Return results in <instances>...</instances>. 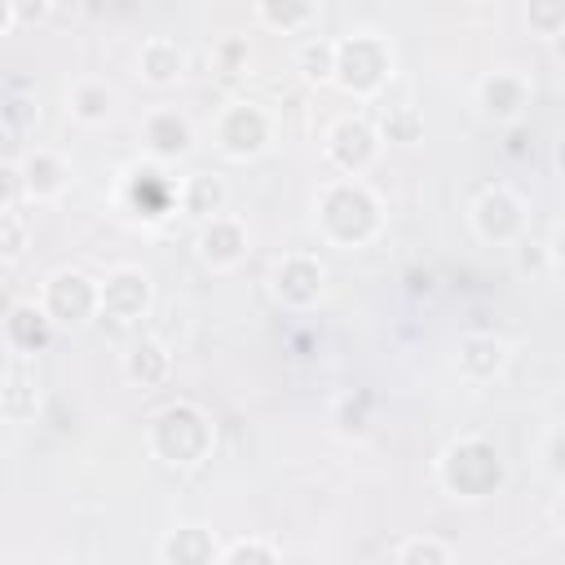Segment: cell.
Returning <instances> with one entry per match:
<instances>
[{"label": "cell", "instance_id": "6da1fadb", "mask_svg": "<svg viewBox=\"0 0 565 565\" xmlns=\"http://www.w3.org/2000/svg\"><path fill=\"white\" fill-rule=\"evenodd\" d=\"M313 230L340 252L366 247L384 230V203L362 177H327L313 194Z\"/></svg>", "mask_w": 565, "mask_h": 565}, {"label": "cell", "instance_id": "7a4b0ae2", "mask_svg": "<svg viewBox=\"0 0 565 565\" xmlns=\"http://www.w3.org/2000/svg\"><path fill=\"white\" fill-rule=\"evenodd\" d=\"M508 481V468H503V455L490 437L481 433H463L455 437L441 455H437V486L459 499V503H481L490 499L494 490H503Z\"/></svg>", "mask_w": 565, "mask_h": 565}, {"label": "cell", "instance_id": "3957f363", "mask_svg": "<svg viewBox=\"0 0 565 565\" xmlns=\"http://www.w3.org/2000/svg\"><path fill=\"white\" fill-rule=\"evenodd\" d=\"M146 446L159 463L168 468H199L212 446H216V428H212V415L190 402V397H177L168 402L154 419H150V433H146Z\"/></svg>", "mask_w": 565, "mask_h": 565}, {"label": "cell", "instance_id": "277c9868", "mask_svg": "<svg viewBox=\"0 0 565 565\" xmlns=\"http://www.w3.org/2000/svg\"><path fill=\"white\" fill-rule=\"evenodd\" d=\"M397 75V49L380 31H353L335 40V71L331 84L358 102H371Z\"/></svg>", "mask_w": 565, "mask_h": 565}, {"label": "cell", "instance_id": "5b68a950", "mask_svg": "<svg viewBox=\"0 0 565 565\" xmlns=\"http://www.w3.org/2000/svg\"><path fill=\"white\" fill-rule=\"evenodd\" d=\"M212 146L230 163H256L274 146V115L252 97H234L212 119Z\"/></svg>", "mask_w": 565, "mask_h": 565}, {"label": "cell", "instance_id": "8992f818", "mask_svg": "<svg viewBox=\"0 0 565 565\" xmlns=\"http://www.w3.org/2000/svg\"><path fill=\"white\" fill-rule=\"evenodd\" d=\"M384 154V137L366 115H340L322 132V159L335 177H366Z\"/></svg>", "mask_w": 565, "mask_h": 565}, {"label": "cell", "instance_id": "52a82bcc", "mask_svg": "<svg viewBox=\"0 0 565 565\" xmlns=\"http://www.w3.org/2000/svg\"><path fill=\"white\" fill-rule=\"evenodd\" d=\"M468 225L481 243L490 247H512L530 234V212H525V199L508 185H486L472 194L468 203Z\"/></svg>", "mask_w": 565, "mask_h": 565}, {"label": "cell", "instance_id": "ba28073f", "mask_svg": "<svg viewBox=\"0 0 565 565\" xmlns=\"http://www.w3.org/2000/svg\"><path fill=\"white\" fill-rule=\"evenodd\" d=\"M35 305L49 313V322L57 331H75V327H84V322L97 318V278L84 274V269H75V265H62V269H53L40 282Z\"/></svg>", "mask_w": 565, "mask_h": 565}, {"label": "cell", "instance_id": "9c48e42d", "mask_svg": "<svg viewBox=\"0 0 565 565\" xmlns=\"http://www.w3.org/2000/svg\"><path fill=\"white\" fill-rule=\"evenodd\" d=\"M269 296L287 313H309L327 296V265L313 252H287L269 265Z\"/></svg>", "mask_w": 565, "mask_h": 565}, {"label": "cell", "instance_id": "30bf717a", "mask_svg": "<svg viewBox=\"0 0 565 565\" xmlns=\"http://www.w3.org/2000/svg\"><path fill=\"white\" fill-rule=\"evenodd\" d=\"M150 305H154V282L141 265H115L97 278V318L132 327L150 313Z\"/></svg>", "mask_w": 565, "mask_h": 565}, {"label": "cell", "instance_id": "8fae6325", "mask_svg": "<svg viewBox=\"0 0 565 565\" xmlns=\"http://www.w3.org/2000/svg\"><path fill=\"white\" fill-rule=\"evenodd\" d=\"M530 102H534V84H530V75H521L512 66L486 71L477 79V110H481V119H490L499 128H516L530 115Z\"/></svg>", "mask_w": 565, "mask_h": 565}, {"label": "cell", "instance_id": "7c38bea8", "mask_svg": "<svg viewBox=\"0 0 565 565\" xmlns=\"http://www.w3.org/2000/svg\"><path fill=\"white\" fill-rule=\"evenodd\" d=\"M119 203L132 216H168L177 212V177H168V163H128L119 181Z\"/></svg>", "mask_w": 565, "mask_h": 565}, {"label": "cell", "instance_id": "4fadbf2b", "mask_svg": "<svg viewBox=\"0 0 565 565\" xmlns=\"http://www.w3.org/2000/svg\"><path fill=\"white\" fill-rule=\"evenodd\" d=\"M247 247H252V230H247V221H238L230 212H216V216L199 221V230H194V256L212 274L238 269L243 256H247Z\"/></svg>", "mask_w": 565, "mask_h": 565}, {"label": "cell", "instance_id": "5bb4252c", "mask_svg": "<svg viewBox=\"0 0 565 565\" xmlns=\"http://www.w3.org/2000/svg\"><path fill=\"white\" fill-rule=\"evenodd\" d=\"M137 137H141L146 159H154V163H177L194 150V124L177 106H150L137 124Z\"/></svg>", "mask_w": 565, "mask_h": 565}, {"label": "cell", "instance_id": "9a60e30c", "mask_svg": "<svg viewBox=\"0 0 565 565\" xmlns=\"http://www.w3.org/2000/svg\"><path fill=\"white\" fill-rule=\"evenodd\" d=\"M375 110H380V137L384 141H397V146H415L419 137H424V110H419V102H415V84L411 79H402V75H393L375 97Z\"/></svg>", "mask_w": 565, "mask_h": 565}, {"label": "cell", "instance_id": "2e32d148", "mask_svg": "<svg viewBox=\"0 0 565 565\" xmlns=\"http://www.w3.org/2000/svg\"><path fill=\"white\" fill-rule=\"evenodd\" d=\"M71 190V163L53 146H35L18 159V194L26 203H57Z\"/></svg>", "mask_w": 565, "mask_h": 565}, {"label": "cell", "instance_id": "e0dca14e", "mask_svg": "<svg viewBox=\"0 0 565 565\" xmlns=\"http://www.w3.org/2000/svg\"><path fill=\"white\" fill-rule=\"evenodd\" d=\"M512 362V344L494 331H468L455 344V371L468 384H494Z\"/></svg>", "mask_w": 565, "mask_h": 565}, {"label": "cell", "instance_id": "ac0fdd59", "mask_svg": "<svg viewBox=\"0 0 565 565\" xmlns=\"http://www.w3.org/2000/svg\"><path fill=\"white\" fill-rule=\"evenodd\" d=\"M57 335V327L49 322V313L35 305V300H18V305H9V313L0 318V340H4V349L13 353V358H35V353H44L49 349V340Z\"/></svg>", "mask_w": 565, "mask_h": 565}, {"label": "cell", "instance_id": "d6986e66", "mask_svg": "<svg viewBox=\"0 0 565 565\" xmlns=\"http://www.w3.org/2000/svg\"><path fill=\"white\" fill-rule=\"evenodd\" d=\"M185 66H190V53L172 35H146L137 44V75H141V84H150L159 93L177 88L185 79Z\"/></svg>", "mask_w": 565, "mask_h": 565}, {"label": "cell", "instance_id": "ffe728a7", "mask_svg": "<svg viewBox=\"0 0 565 565\" xmlns=\"http://www.w3.org/2000/svg\"><path fill=\"white\" fill-rule=\"evenodd\" d=\"M172 349L159 340V335H137L132 344H128V353H124V380L132 384V388H141V393H154V388H163L168 380H172Z\"/></svg>", "mask_w": 565, "mask_h": 565}, {"label": "cell", "instance_id": "44dd1931", "mask_svg": "<svg viewBox=\"0 0 565 565\" xmlns=\"http://www.w3.org/2000/svg\"><path fill=\"white\" fill-rule=\"evenodd\" d=\"M115 106H119V93H115L106 79H97V75H79V79L66 88V115H71L75 124H84V128L110 124Z\"/></svg>", "mask_w": 565, "mask_h": 565}, {"label": "cell", "instance_id": "7402d4cb", "mask_svg": "<svg viewBox=\"0 0 565 565\" xmlns=\"http://www.w3.org/2000/svg\"><path fill=\"white\" fill-rule=\"evenodd\" d=\"M225 203H230V185L216 172L177 177V212H185L190 221H207V216L225 212Z\"/></svg>", "mask_w": 565, "mask_h": 565}, {"label": "cell", "instance_id": "603a6c76", "mask_svg": "<svg viewBox=\"0 0 565 565\" xmlns=\"http://www.w3.org/2000/svg\"><path fill=\"white\" fill-rule=\"evenodd\" d=\"M216 547L221 543L212 539V530H203V525H177V530H168L159 539L154 556L163 565H216Z\"/></svg>", "mask_w": 565, "mask_h": 565}, {"label": "cell", "instance_id": "cb8c5ba5", "mask_svg": "<svg viewBox=\"0 0 565 565\" xmlns=\"http://www.w3.org/2000/svg\"><path fill=\"white\" fill-rule=\"evenodd\" d=\"M318 9L322 0H252L256 22L278 35H309L318 22Z\"/></svg>", "mask_w": 565, "mask_h": 565}, {"label": "cell", "instance_id": "d4e9b609", "mask_svg": "<svg viewBox=\"0 0 565 565\" xmlns=\"http://www.w3.org/2000/svg\"><path fill=\"white\" fill-rule=\"evenodd\" d=\"M35 411H40V388H35L26 362L13 358V366H9V375L0 384V415L9 424H26V419H35Z\"/></svg>", "mask_w": 565, "mask_h": 565}, {"label": "cell", "instance_id": "484cf974", "mask_svg": "<svg viewBox=\"0 0 565 565\" xmlns=\"http://www.w3.org/2000/svg\"><path fill=\"white\" fill-rule=\"evenodd\" d=\"M291 66L300 71L305 84H331V71H335V40L331 35H300L296 53H291Z\"/></svg>", "mask_w": 565, "mask_h": 565}, {"label": "cell", "instance_id": "4316f807", "mask_svg": "<svg viewBox=\"0 0 565 565\" xmlns=\"http://www.w3.org/2000/svg\"><path fill=\"white\" fill-rule=\"evenodd\" d=\"M269 565V561H282V547L260 539V534H238L230 543L216 547V565Z\"/></svg>", "mask_w": 565, "mask_h": 565}, {"label": "cell", "instance_id": "83f0119b", "mask_svg": "<svg viewBox=\"0 0 565 565\" xmlns=\"http://www.w3.org/2000/svg\"><path fill=\"white\" fill-rule=\"evenodd\" d=\"M388 556H393L397 565H450V561H455V547L441 543V539H433V534H411V539H402Z\"/></svg>", "mask_w": 565, "mask_h": 565}, {"label": "cell", "instance_id": "f1b7e54d", "mask_svg": "<svg viewBox=\"0 0 565 565\" xmlns=\"http://www.w3.org/2000/svg\"><path fill=\"white\" fill-rule=\"evenodd\" d=\"M525 26L539 44H556L565 35V0H525Z\"/></svg>", "mask_w": 565, "mask_h": 565}, {"label": "cell", "instance_id": "f546056e", "mask_svg": "<svg viewBox=\"0 0 565 565\" xmlns=\"http://www.w3.org/2000/svg\"><path fill=\"white\" fill-rule=\"evenodd\" d=\"M212 62H216V71H225V75H243L247 62H252V49H247L243 35H225V40L212 44Z\"/></svg>", "mask_w": 565, "mask_h": 565}, {"label": "cell", "instance_id": "4dcf8cb0", "mask_svg": "<svg viewBox=\"0 0 565 565\" xmlns=\"http://www.w3.org/2000/svg\"><path fill=\"white\" fill-rule=\"evenodd\" d=\"M26 247V225L13 212V203H0V260H18Z\"/></svg>", "mask_w": 565, "mask_h": 565}, {"label": "cell", "instance_id": "1f68e13d", "mask_svg": "<svg viewBox=\"0 0 565 565\" xmlns=\"http://www.w3.org/2000/svg\"><path fill=\"white\" fill-rule=\"evenodd\" d=\"M512 252H516V269H521V274H543V269L552 265V252H556V247H547V243H539L534 234H525L521 243H512Z\"/></svg>", "mask_w": 565, "mask_h": 565}, {"label": "cell", "instance_id": "d6a6232c", "mask_svg": "<svg viewBox=\"0 0 565 565\" xmlns=\"http://www.w3.org/2000/svg\"><path fill=\"white\" fill-rule=\"evenodd\" d=\"M335 428H340L344 437H362V433L371 428V415L353 406V393H344V397L335 402Z\"/></svg>", "mask_w": 565, "mask_h": 565}, {"label": "cell", "instance_id": "836d02e7", "mask_svg": "<svg viewBox=\"0 0 565 565\" xmlns=\"http://www.w3.org/2000/svg\"><path fill=\"white\" fill-rule=\"evenodd\" d=\"M49 9H53V0H9L13 26H35V22L49 18Z\"/></svg>", "mask_w": 565, "mask_h": 565}, {"label": "cell", "instance_id": "e575fe53", "mask_svg": "<svg viewBox=\"0 0 565 565\" xmlns=\"http://www.w3.org/2000/svg\"><path fill=\"white\" fill-rule=\"evenodd\" d=\"M547 477L561 481V428L547 433Z\"/></svg>", "mask_w": 565, "mask_h": 565}, {"label": "cell", "instance_id": "d590c367", "mask_svg": "<svg viewBox=\"0 0 565 565\" xmlns=\"http://www.w3.org/2000/svg\"><path fill=\"white\" fill-rule=\"evenodd\" d=\"M18 194V163H0V203H13Z\"/></svg>", "mask_w": 565, "mask_h": 565}]
</instances>
